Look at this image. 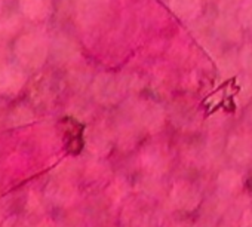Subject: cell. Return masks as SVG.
<instances>
[{
    "label": "cell",
    "mask_w": 252,
    "mask_h": 227,
    "mask_svg": "<svg viewBox=\"0 0 252 227\" xmlns=\"http://www.w3.org/2000/svg\"><path fill=\"white\" fill-rule=\"evenodd\" d=\"M49 54L48 39L39 32H29L17 37L14 43V55L20 65L36 70L40 68Z\"/></svg>",
    "instance_id": "obj_1"
},
{
    "label": "cell",
    "mask_w": 252,
    "mask_h": 227,
    "mask_svg": "<svg viewBox=\"0 0 252 227\" xmlns=\"http://www.w3.org/2000/svg\"><path fill=\"white\" fill-rule=\"evenodd\" d=\"M27 83V74L23 65L3 63L0 64V95L15 97Z\"/></svg>",
    "instance_id": "obj_2"
},
{
    "label": "cell",
    "mask_w": 252,
    "mask_h": 227,
    "mask_svg": "<svg viewBox=\"0 0 252 227\" xmlns=\"http://www.w3.org/2000/svg\"><path fill=\"white\" fill-rule=\"evenodd\" d=\"M171 200L175 208L181 211H194L200 203V195L190 183H177L171 192Z\"/></svg>",
    "instance_id": "obj_3"
},
{
    "label": "cell",
    "mask_w": 252,
    "mask_h": 227,
    "mask_svg": "<svg viewBox=\"0 0 252 227\" xmlns=\"http://www.w3.org/2000/svg\"><path fill=\"white\" fill-rule=\"evenodd\" d=\"M20 12L24 18L40 23L52 14V0H20Z\"/></svg>",
    "instance_id": "obj_4"
},
{
    "label": "cell",
    "mask_w": 252,
    "mask_h": 227,
    "mask_svg": "<svg viewBox=\"0 0 252 227\" xmlns=\"http://www.w3.org/2000/svg\"><path fill=\"white\" fill-rule=\"evenodd\" d=\"M46 193H48V197L54 203L61 205V206L71 205L76 200V197H77L76 187L73 184L67 183V181H57V183L49 184Z\"/></svg>",
    "instance_id": "obj_5"
},
{
    "label": "cell",
    "mask_w": 252,
    "mask_h": 227,
    "mask_svg": "<svg viewBox=\"0 0 252 227\" xmlns=\"http://www.w3.org/2000/svg\"><path fill=\"white\" fill-rule=\"evenodd\" d=\"M228 155L239 163H248L252 159V137L234 135L228 141Z\"/></svg>",
    "instance_id": "obj_6"
},
{
    "label": "cell",
    "mask_w": 252,
    "mask_h": 227,
    "mask_svg": "<svg viewBox=\"0 0 252 227\" xmlns=\"http://www.w3.org/2000/svg\"><path fill=\"white\" fill-rule=\"evenodd\" d=\"M141 162H143L144 169H147L150 174L158 175V174L165 172V169L168 168L169 159H168L166 153L162 149H159V147H150V149H147L143 153Z\"/></svg>",
    "instance_id": "obj_7"
},
{
    "label": "cell",
    "mask_w": 252,
    "mask_h": 227,
    "mask_svg": "<svg viewBox=\"0 0 252 227\" xmlns=\"http://www.w3.org/2000/svg\"><path fill=\"white\" fill-rule=\"evenodd\" d=\"M21 12H9L0 15V37L11 39L20 34L21 29L24 27Z\"/></svg>",
    "instance_id": "obj_8"
},
{
    "label": "cell",
    "mask_w": 252,
    "mask_h": 227,
    "mask_svg": "<svg viewBox=\"0 0 252 227\" xmlns=\"http://www.w3.org/2000/svg\"><path fill=\"white\" fill-rule=\"evenodd\" d=\"M94 92L95 97L102 101V102H111L114 101V98L119 94V89L116 88L114 79L110 76H101L96 79L95 85H94Z\"/></svg>",
    "instance_id": "obj_9"
},
{
    "label": "cell",
    "mask_w": 252,
    "mask_h": 227,
    "mask_svg": "<svg viewBox=\"0 0 252 227\" xmlns=\"http://www.w3.org/2000/svg\"><path fill=\"white\" fill-rule=\"evenodd\" d=\"M242 187V177L233 169L224 171L218 177V189L222 195H234Z\"/></svg>",
    "instance_id": "obj_10"
},
{
    "label": "cell",
    "mask_w": 252,
    "mask_h": 227,
    "mask_svg": "<svg viewBox=\"0 0 252 227\" xmlns=\"http://www.w3.org/2000/svg\"><path fill=\"white\" fill-rule=\"evenodd\" d=\"M163 115L156 105H147L140 111V122L147 130H158L162 125Z\"/></svg>",
    "instance_id": "obj_11"
},
{
    "label": "cell",
    "mask_w": 252,
    "mask_h": 227,
    "mask_svg": "<svg viewBox=\"0 0 252 227\" xmlns=\"http://www.w3.org/2000/svg\"><path fill=\"white\" fill-rule=\"evenodd\" d=\"M34 119V115H33V110L26 105V104H20L17 105L12 113H11V116H9V121L14 127H24V125H29L32 124Z\"/></svg>",
    "instance_id": "obj_12"
},
{
    "label": "cell",
    "mask_w": 252,
    "mask_h": 227,
    "mask_svg": "<svg viewBox=\"0 0 252 227\" xmlns=\"http://www.w3.org/2000/svg\"><path fill=\"white\" fill-rule=\"evenodd\" d=\"M108 138L104 132L101 131H92L88 135V147L91 152H94L95 155H102L108 150Z\"/></svg>",
    "instance_id": "obj_13"
},
{
    "label": "cell",
    "mask_w": 252,
    "mask_h": 227,
    "mask_svg": "<svg viewBox=\"0 0 252 227\" xmlns=\"http://www.w3.org/2000/svg\"><path fill=\"white\" fill-rule=\"evenodd\" d=\"M172 6L177 14L184 15L193 11V8L196 6V2L194 0H172Z\"/></svg>",
    "instance_id": "obj_14"
},
{
    "label": "cell",
    "mask_w": 252,
    "mask_h": 227,
    "mask_svg": "<svg viewBox=\"0 0 252 227\" xmlns=\"http://www.w3.org/2000/svg\"><path fill=\"white\" fill-rule=\"evenodd\" d=\"M125 195H126V186H125L122 181H116V183L108 189V196H110L114 202L120 200Z\"/></svg>",
    "instance_id": "obj_15"
},
{
    "label": "cell",
    "mask_w": 252,
    "mask_h": 227,
    "mask_svg": "<svg viewBox=\"0 0 252 227\" xmlns=\"http://www.w3.org/2000/svg\"><path fill=\"white\" fill-rule=\"evenodd\" d=\"M29 209L33 212L42 211V197L37 192H30L29 195Z\"/></svg>",
    "instance_id": "obj_16"
},
{
    "label": "cell",
    "mask_w": 252,
    "mask_h": 227,
    "mask_svg": "<svg viewBox=\"0 0 252 227\" xmlns=\"http://www.w3.org/2000/svg\"><path fill=\"white\" fill-rule=\"evenodd\" d=\"M242 21H243L245 26L252 27V5L246 6V8L242 11Z\"/></svg>",
    "instance_id": "obj_17"
},
{
    "label": "cell",
    "mask_w": 252,
    "mask_h": 227,
    "mask_svg": "<svg viewBox=\"0 0 252 227\" xmlns=\"http://www.w3.org/2000/svg\"><path fill=\"white\" fill-rule=\"evenodd\" d=\"M3 227H27V224H26V221H23L17 217H12L3 223Z\"/></svg>",
    "instance_id": "obj_18"
},
{
    "label": "cell",
    "mask_w": 252,
    "mask_h": 227,
    "mask_svg": "<svg viewBox=\"0 0 252 227\" xmlns=\"http://www.w3.org/2000/svg\"><path fill=\"white\" fill-rule=\"evenodd\" d=\"M6 57H8V49H6V45L3 43V39L0 37V64L6 63Z\"/></svg>",
    "instance_id": "obj_19"
},
{
    "label": "cell",
    "mask_w": 252,
    "mask_h": 227,
    "mask_svg": "<svg viewBox=\"0 0 252 227\" xmlns=\"http://www.w3.org/2000/svg\"><path fill=\"white\" fill-rule=\"evenodd\" d=\"M243 226H246V227H249V226H252V208H249L245 214H243Z\"/></svg>",
    "instance_id": "obj_20"
},
{
    "label": "cell",
    "mask_w": 252,
    "mask_h": 227,
    "mask_svg": "<svg viewBox=\"0 0 252 227\" xmlns=\"http://www.w3.org/2000/svg\"><path fill=\"white\" fill-rule=\"evenodd\" d=\"M37 227H60V226L52 220H43L37 224Z\"/></svg>",
    "instance_id": "obj_21"
},
{
    "label": "cell",
    "mask_w": 252,
    "mask_h": 227,
    "mask_svg": "<svg viewBox=\"0 0 252 227\" xmlns=\"http://www.w3.org/2000/svg\"><path fill=\"white\" fill-rule=\"evenodd\" d=\"M166 227H193V226L184 221H174V223H169Z\"/></svg>",
    "instance_id": "obj_22"
},
{
    "label": "cell",
    "mask_w": 252,
    "mask_h": 227,
    "mask_svg": "<svg viewBox=\"0 0 252 227\" xmlns=\"http://www.w3.org/2000/svg\"><path fill=\"white\" fill-rule=\"evenodd\" d=\"M245 63L249 68H252V49L246 51V58H245Z\"/></svg>",
    "instance_id": "obj_23"
},
{
    "label": "cell",
    "mask_w": 252,
    "mask_h": 227,
    "mask_svg": "<svg viewBox=\"0 0 252 227\" xmlns=\"http://www.w3.org/2000/svg\"><path fill=\"white\" fill-rule=\"evenodd\" d=\"M2 11H3V5H2V0H0V15H2Z\"/></svg>",
    "instance_id": "obj_24"
}]
</instances>
